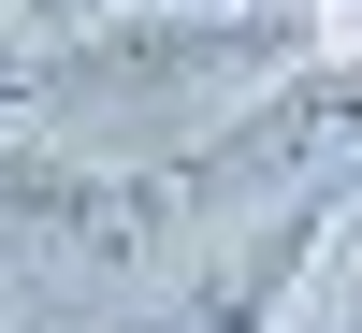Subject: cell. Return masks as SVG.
<instances>
[{
	"mask_svg": "<svg viewBox=\"0 0 362 333\" xmlns=\"http://www.w3.org/2000/svg\"><path fill=\"white\" fill-rule=\"evenodd\" d=\"M174 218H203L174 160H87V145H44L29 116H0V247L15 261L116 276V261H160Z\"/></svg>",
	"mask_w": 362,
	"mask_h": 333,
	"instance_id": "cell-1",
	"label": "cell"
},
{
	"mask_svg": "<svg viewBox=\"0 0 362 333\" xmlns=\"http://www.w3.org/2000/svg\"><path fill=\"white\" fill-rule=\"evenodd\" d=\"M334 333H362V218H348V276H334Z\"/></svg>",
	"mask_w": 362,
	"mask_h": 333,
	"instance_id": "cell-5",
	"label": "cell"
},
{
	"mask_svg": "<svg viewBox=\"0 0 362 333\" xmlns=\"http://www.w3.org/2000/svg\"><path fill=\"white\" fill-rule=\"evenodd\" d=\"M0 15H15L29 58H44V44H73V29H102V0H0Z\"/></svg>",
	"mask_w": 362,
	"mask_h": 333,
	"instance_id": "cell-4",
	"label": "cell"
},
{
	"mask_svg": "<svg viewBox=\"0 0 362 333\" xmlns=\"http://www.w3.org/2000/svg\"><path fill=\"white\" fill-rule=\"evenodd\" d=\"M319 145H362V58H305V73L247 87L218 131L174 145V174H189V203H232V189H261V174L319 160Z\"/></svg>",
	"mask_w": 362,
	"mask_h": 333,
	"instance_id": "cell-3",
	"label": "cell"
},
{
	"mask_svg": "<svg viewBox=\"0 0 362 333\" xmlns=\"http://www.w3.org/2000/svg\"><path fill=\"white\" fill-rule=\"evenodd\" d=\"M348 218H362V174H305L276 218L218 232L189 276V333H290V305L319 290V247H348Z\"/></svg>",
	"mask_w": 362,
	"mask_h": 333,
	"instance_id": "cell-2",
	"label": "cell"
},
{
	"mask_svg": "<svg viewBox=\"0 0 362 333\" xmlns=\"http://www.w3.org/2000/svg\"><path fill=\"white\" fill-rule=\"evenodd\" d=\"M0 333H15V319H0Z\"/></svg>",
	"mask_w": 362,
	"mask_h": 333,
	"instance_id": "cell-7",
	"label": "cell"
},
{
	"mask_svg": "<svg viewBox=\"0 0 362 333\" xmlns=\"http://www.w3.org/2000/svg\"><path fill=\"white\" fill-rule=\"evenodd\" d=\"M203 15H247V0H203Z\"/></svg>",
	"mask_w": 362,
	"mask_h": 333,
	"instance_id": "cell-6",
	"label": "cell"
}]
</instances>
